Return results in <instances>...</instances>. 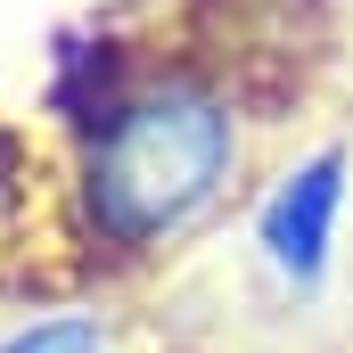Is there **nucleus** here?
Masks as SVG:
<instances>
[{
  "label": "nucleus",
  "mask_w": 353,
  "mask_h": 353,
  "mask_svg": "<svg viewBox=\"0 0 353 353\" xmlns=\"http://www.w3.org/2000/svg\"><path fill=\"white\" fill-rule=\"evenodd\" d=\"M239 173V99L214 74H157L107 107L90 148V222L115 247L189 230Z\"/></svg>",
  "instance_id": "obj_1"
},
{
  "label": "nucleus",
  "mask_w": 353,
  "mask_h": 353,
  "mask_svg": "<svg viewBox=\"0 0 353 353\" xmlns=\"http://www.w3.org/2000/svg\"><path fill=\"white\" fill-rule=\"evenodd\" d=\"M337 214H345V157L321 148V157H304L296 173H279V189L263 197V222H255L263 263L279 271L288 288H321L329 247H337Z\"/></svg>",
  "instance_id": "obj_2"
},
{
  "label": "nucleus",
  "mask_w": 353,
  "mask_h": 353,
  "mask_svg": "<svg viewBox=\"0 0 353 353\" xmlns=\"http://www.w3.org/2000/svg\"><path fill=\"white\" fill-rule=\"evenodd\" d=\"M0 353H107V337H99V321H33Z\"/></svg>",
  "instance_id": "obj_3"
}]
</instances>
